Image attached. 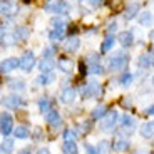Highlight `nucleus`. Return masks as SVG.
Listing matches in <instances>:
<instances>
[{
	"label": "nucleus",
	"mask_w": 154,
	"mask_h": 154,
	"mask_svg": "<svg viewBox=\"0 0 154 154\" xmlns=\"http://www.w3.org/2000/svg\"><path fill=\"white\" fill-rule=\"evenodd\" d=\"M87 2L92 5V7H97V5H99V0H87Z\"/></svg>",
	"instance_id": "nucleus-43"
},
{
	"label": "nucleus",
	"mask_w": 154,
	"mask_h": 154,
	"mask_svg": "<svg viewBox=\"0 0 154 154\" xmlns=\"http://www.w3.org/2000/svg\"><path fill=\"white\" fill-rule=\"evenodd\" d=\"M111 143L109 141H106V139H102L99 143V146H97V152L99 154H109V151H111Z\"/></svg>",
	"instance_id": "nucleus-28"
},
{
	"label": "nucleus",
	"mask_w": 154,
	"mask_h": 154,
	"mask_svg": "<svg viewBox=\"0 0 154 154\" xmlns=\"http://www.w3.org/2000/svg\"><path fill=\"white\" fill-rule=\"evenodd\" d=\"M12 151H14V141L5 137L2 143V154H12Z\"/></svg>",
	"instance_id": "nucleus-26"
},
{
	"label": "nucleus",
	"mask_w": 154,
	"mask_h": 154,
	"mask_svg": "<svg viewBox=\"0 0 154 154\" xmlns=\"http://www.w3.org/2000/svg\"><path fill=\"white\" fill-rule=\"evenodd\" d=\"M52 54H54V49H45L44 50V57H47V59L52 57Z\"/></svg>",
	"instance_id": "nucleus-38"
},
{
	"label": "nucleus",
	"mask_w": 154,
	"mask_h": 154,
	"mask_svg": "<svg viewBox=\"0 0 154 154\" xmlns=\"http://www.w3.org/2000/svg\"><path fill=\"white\" fill-rule=\"evenodd\" d=\"M8 89H10V91H20V92H22L23 89H25V82H23L22 79H12V81L8 82Z\"/></svg>",
	"instance_id": "nucleus-22"
},
{
	"label": "nucleus",
	"mask_w": 154,
	"mask_h": 154,
	"mask_svg": "<svg viewBox=\"0 0 154 154\" xmlns=\"http://www.w3.org/2000/svg\"><path fill=\"white\" fill-rule=\"evenodd\" d=\"M151 38L154 40V29H152V32H151Z\"/></svg>",
	"instance_id": "nucleus-44"
},
{
	"label": "nucleus",
	"mask_w": 154,
	"mask_h": 154,
	"mask_svg": "<svg viewBox=\"0 0 154 154\" xmlns=\"http://www.w3.org/2000/svg\"><path fill=\"white\" fill-rule=\"evenodd\" d=\"M29 35H30V30L27 27H17L15 29V38H19V40H27Z\"/></svg>",
	"instance_id": "nucleus-24"
},
{
	"label": "nucleus",
	"mask_w": 154,
	"mask_h": 154,
	"mask_svg": "<svg viewBox=\"0 0 154 154\" xmlns=\"http://www.w3.org/2000/svg\"><path fill=\"white\" fill-rule=\"evenodd\" d=\"M45 121H47L49 126L57 127V126H60V114H59L55 109H50V111L45 114Z\"/></svg>",
	"instance_id": "nucleus-10"
},
{
	"label": "nucleus",
	"mask_w": 154,
	"mask_h": 154,
	"mask_svg": "<svg viewBox=\"0 0 154 154\" xmlns=\"http://www.w3.org/2000/svg\"><path fill=\"white\" fill-rule=\"evenodd\" d=\"M75 131H70V129H67L66 132H64V137H66V141H74L75 139Z\"/></svg>",
	"instance_id": "nucleus-36"
},
{
	"label": "nucleus",
	"mask_w": 154,
	"mask_h": 154,
	"mask_svg": "<svg viewBox=\"0 0 154 154\" xmlns=\"http://www.w3.org/2000/svg\"><path fill=\"white\" fill-rule=\"evenodd\" d=\"M114 42H116L114 37H107V38H106L104 42H102V52H109V50L114 47Z\"/></svg>",
	"instance_id": "nucleus-31"
},
{
	"label": "nucleus",
	"mask_w": 154,
	"mask_h": 154,
	"mask_svg": "<svg viewBox=\"0 0 154 154\" xmlns=\"http://www.w3.org/2000/svg\"><path fill=\"white\" fill-rule=\"evenodd\" d=\"M29 134H30V131H29V127H25V126H19L15 131H14V136H15L17 139H27Z\"/></svg>",
	"instance_id": "nucleus-23"
},
{
	"label": "nucleus",
	"mask_w": 154,
	"mask_h": 154,
	"mask_svg": "<svg viewBox=\"0 0 154 154\" xmlns=\"http://www.w3.org/2000/svg\"><path fill=\"white\" fill-rule=\"evenodd\" d=\"M0 132L4 137H7L12 132V116L8 112H2V117H0Z\"/></svg>",
	"instance_id": "nucleus-7"
},
{
	"label": "nucleus",
	"mask_w": 154,
	"mask_h": 154,
	"mask_svg": "<svg viewBox=\"0 0 154 154\" xmlns=\"http://www.w3.org/2000/svg\"><path fill=\"white\" fill-rule=\"evenodd\" d=\"M152 85H154V77H152Z\"/></svg>",
	"instance_id": "nucleus-45"
},
{
	"label": "nucleus",
	"mask_w": 154,
	"mask_h": 154,
	"mask_svg": "<svg viewBox=\"0 0 154 154\" xmlns=\"http://www.w3.org/2000/svg\"><path fill=\"white\" fill-rule=\"evenodd\" d=\"M44 8H45V12H50V14H59V15H62V14H67V8H69V5H67L66 2H60V0H49V2L44 5Z\"/></svg>",
	"instance_id": "nucleus-1"
},
{
	"label": "nucleus",
	"mask_w": 154,
	"mask_h": 154,
	"mask_svg": "<svg viewBox=\"0 0 154 154\" xmlns=\"http://www.w3.org/2000/svg\"><path fill=\"white\" fill-rule=\"evenodd\" d=\"M139 132H141L143 137L151 139L154 136V122H144L143 126L139 127Z\"/></svg>",
	"instance_id": "nucleus-13"
},
{
	"label": "nucleus",
	"mask_w": 154,
	"mask_h": 154,
	"mask_svg": "<svg viewBox=\"0 0 154 154\" xmlns=\"http://www.w3.org/2000/svg\"><path fill=\"white\" fill-rule=\"evenodd\" d=\"M37 154H50V151H49V149H47V147H42V149L38 151V152H37Z\"/></svg>",
	"instance_id": "nucleus-42"
},
{
	"label": "nucleus",
	"mask_w": 154,
	"mask_h": 154,
	"mask_svg": "<svg viewBox=\"0 0 154 154\" xmlns=\"http://www.w3.org/2000/svg\"><path fill=\"white\" fill-rule=\"evenodd\" d=\"M137 66L141 67V69H147V67L151 66V57L149 55H141V57L137 59Z\"/></svg>",
	"instance_id": "nucleus-30"
},
{
	"label": "nucleus",
	"mask_w": 154,
	"mask_h": 154,
	"mask_svg": "<svg viewBox=\"0 0 154 154\" xmlns=\"http://www.w3.org/2000/svg\"><path fill=\"white\" fill-rule=\"evenodd\" d=\"M106 112H107V107H106V106H97L92 111V119H100Z\"/></svg>",
	"instance_id": "nucleus-29"
},
{
	"label": "nucleus",
	"mask_w": 154,
	"mask_h": 154,
	"mask_svg": "<svg viewBox=\"0 0 154 154\" xmlns=\"http://www.w3.org/2000/svg\"><path fill=\"white\" fill-rule=\"evenodd\" d=\"M59 67H60L62 72H66V74H70L74 69V62L70 60V59H66V57H60L59 59Z\"/></svg>",
	"instance_id": "nucleus-15"
},
{
	"label": "nucleus",
	"mask_w": 154,
	"mask_h": 154,
	"mask_svg": "<svg viewBox=\"0 0 154 154\" xmlns=\"http://www.w3.org/2000/svg\"><path fill=\"white\" fill-rule=\"evenodd\" d=\"M17 67H20V59H15V57H8L5 59L4 62H2V74H8L12 72L14 69H17Z\"/></svg>",
	"instance_id": "nucleus-9"
},
{
	"label": "nucleus",
	"mask_w": 154,
	"mask_h": 154,
	"mask_svg": "<svg viewBox=\"0 0 154 154\" xmlns=\"http://www.w3.org/2000/svg\"><path fill=\"white\" fill-rule=\"evenodd\" d=\"M117 117H119V114L116 111L109 112L107 117H106L104 121H100V131H104V132H111L112 129H114V126L117 124Z\"/></svg>",
	"instance_id": "nucleus-3"
},
{
	"label": "nucleus",
	"mask_w": 154,
	"mask_h": 154,
	"mask_svg": "<svg viewBox=\"0 0 154 154\" xmlns=\"http://www.w3.org/2000/svg\"><path fill=\"white\" fill-rule=\"evenodd\" d=\"M79 45H81L79 38H77V37H72V38H69V40L66 42V50H67V52H74V50L79 49Z\"/></svg>",
	"instance_id": "nucleus-25"
},
{
	"label": "nucleus",
	"mask_w": 154,
	"mask_h": 154,
	"mask_svg": "<svg viewBox=\"0 0 154 154\" xmlns=\"http://www.w3.org/2000/svg\"><path fill=\"white\" fill-rule=\"evenodd\" d=\"M121 126H122L126 131H132V129L136 127L134 117H131V116H126V114H124V116H122V121H121Z\"/></svg>",
	"instance_id": "nucleus-16"
},
{
	"label": "nucleus",
	"mask_w": 154,
	"mask_h": 154,
	"mask_svg": "<svg viewBox=\"0 0 154 154\" xmlns=\"http://www.w3.org/2000/svg\"><path fill=\"white\" fill-rule=\"evenodd\" d=\"M2 104H4V107H7V109H19L20 106L25 104V100H23L19 94H10V96H7V97L2 99Z\"/></svg>",
	"instance_id": "nucleus-2"
},
{
	"label": "nucleus",
	"mask_w": 154,
	"mask_h": 154,
	"mask_svg": "<svg viewBox=\"0 0 154 154\" xmlns=\"http://www.w3.org/2000/svg\"><path fill=\"white\" fill-rule=\"evenodd\" d=\"M81 2H87V0H81Z\"/></svg>",
	"instance_id": "nucleus-46"
},
{
	"label": "nucleus",
	"mask_w": 154,
	"mask_h": 154,
	"mask_svg": "<svg viewBox=\"0 0 154 154\" xmlns=\"http://www.w3.org/2000/svg\"><path fill=\"white\" fill-rule=\"evenodd\" d=\"M34 64H35V57H34L32 52H25V54L20 57V69H22L23 72H30Z\"/></svg>",
	"instance_id": "nucleus-8"
},
{
	"label": "nucleus",
	"mask_w": 154,
	"mask_h": 154,
	"mask_svg": "<svg viewBox=\"0 0 154 154\" xmlns=\"http://www.w3.org/2000/svg\"><path fill=\"white\" fill-rule=\"evenodd\" d=\"M116 27H117V23H116V22L109 23V27H107V32H114V30H116Z\"/></svg>",
	"instance_id": "nucleus-41"
},
{
	"label": "nucleus",
	"mask_w": 154,
	"mask_h": 154,
	"mask_svg": "<svg viewBox=\"0 0 154 154\" xmlns=\"http://www.w3.org/2000/svg\"><path fill=\"white\" fill-rule=\"evenodd\" d=\"M117 40L121 42V45H122V47H131L132 42H134V35H132V32H129V30L121 32L119 37H117Z\"/></svg>",
	"instance_id": "nucleus-12"
},
{
	"label": "nucleus",
	"mask_w": 154,
	"mask_h": 154,
	"mask_svg": "<svg viewBox=\"0 0 154 154\" xmlns=\"http://www.w3.org/2000/svg\"><path fill=\"white\" fill-rule=\"evenodd\" d=\"M85 62L91 64V66H96V64H99V55H97V54H91L87 59H85Z\"/></svg>",
	"instance_id": "nucleus-35"
},
{
	"label": "nucleus",
	"mask_w": 154,
	"mask_h": 154,
	"mask_svg": "<svg viewBox=\"0 0 154 154\" xmlns=\"http://www.w3.org/2000/svg\"><path fill=\"white\" fill-rule=\"evenodd\" d=\"M137 20H139V23H141V25L149 27L151 23H152V14H151V12H143V14H139Z\"/></svg>",
	"instance_id": "nucleus-19"
},
{
	"label": "nucleus",
	"mask_w": 154,
	"mask_h": 154,
	"mask_svg": "<svg viewBox=\"0 0 154 154\" xmlns=\"http://www.w3.org/2000/svg\"><path fill=\"white\" fill-rule=\"evenodd\" d=\"M38 109H40V112L47 114V112L50 111V99H47V97H42V99L38 100Z\"/></svg>",
	"instance_id": "nucleus-27"
},
{
	"label": "nucleus",
	"mask_w": 154,
	"mask_h": 154,
	"mask_svg": "<svg viewBox=\"0 0 154 154\" xmlns=\"http://www.w3.org/2000/svg\"><path fill=\"white\" fill-rule=\"evenodd\" d=\"M62 152H64V154H77L75 141H66L64 146H62Z\"/></svg>",
	"instance_id": "nucleus-20"
},
{
	"label": "nucleus",
	"mask_w": 154,
	"mask_h": 154,
	"mask_svg": "<svg viewBox=\"0 0 154 154\" xmlns=\"http://www.w3.org/2000/svg\"><path fill=\"white\" fill-rule=\"evenodd\" d=\"M127 147H129V141H127L124 136H116V139L112 141V149L121 152V151L127 149Z\"/></svg>",
	"instance_id": "nucleus-11"
},
{
	"label": "nucleus",
	"mask_w": 154,
	"mask_h": 154,
	"mask_svg": "<svg viewBox=\"0 0 154 154\" xmlns=\"http://www.w3.org/2000/svg\"><path fill=\"white\" fill-rule=\"evenodd\" d=\"M64 34H66V22H59V23L54 22V29L50 30L49 38L54 40V42H57V40H62Z\"/></svg>",
	"instance_id": "nucleus-6"
},
{
	"label": "nucleus",
	"mask_w": 154,
	"mask_h": 154,
	"mask_svg": "<svg viewBox=\"0 0 154 154\" xmlns=\"http://www.w3.org/2000/svg\"><path fill=\"white\" fill-rule=\"evenodd\" d=\"M38 67H40V70H42V72H50V70L55 67V62L52 60V59L44 57L42 60H40V64H38Z\"/></svg>",
	"instance_id": "nucleus-17"
},
{
	"label": "nucleus",
	"mask_w": 154,
	"mask_h": 154,
	"mask_svg": "<svg viewBox=\"0 0 154 154\" xmlns=\"http://www.w3.org/2000/svg\"><path fill=\"white\" fill-rule=\"evenodd\" d=\"M136 14H139V5L137 4H131L129 7L126 8V14H124V19L126 20H131L136 17Z\"/></svg>",
	"instance_id": "nucleus-21"
},
{
	"label": "nucleus",
	"mask_w": 154,
	"mask_h": 154,
	"mask_svg": "<svg viewBox=\"0 0 154 154\" xmlns=\"http://www.w3.org/2000/svg\"><path fill=\"white\" fill-rule=\"evenodd\" d=\"M37 81H38L40 85H47V84H50V82L55 81V74L54 72H42V75L38 77Z\"/></svg>",
	"instance_id": "nucleus-18"
},
{
	"label": "nucleus",
	"mask_w": 154,
	"mask_h": 154,
	"mask_svg": "<svg viewBox=\"0 0 154 154\" xmlns=\"http://www.w3.org/2000/svg\"><path fill=\"white\" fill-rule=\"evenodd\" d=\"M85 154H99L97 152V149L94 146H91V144H85Z\"/></svg>",
	"instance_id": "nucleus-37"
},
{
	"label": "nucleus",
	"mask_w": 154,
	"mask_h": 154,
	"mask_svg": "<svg viewBox=\"0 0 154 154\" xmlns=\"http://www.w3.org/2000/svg\"><path fill=\"white\" fill-rule=\"evenodd\" d=\"M132 82V75L129 72H126L122 77H121V85H124V87H127V85H131Z\"/></svg>",
	"instance_id": "nucleus-32"
},
{
	"label": "nucleus",
	"mask_w": 154,
	"mask_h": 154,
	"mask_svg": "<svg viewBox=\"0 0 154 154\" xmlns=\"http://www.w3.org/2000/svg\"><path fill=\"white\" fill-rule=\"evenodd\" d=\"M100 92H102L100 84L96 81H92V82H89L87 85H84V89H82V97H96V96H99Z\"/></svg>",
	"instance_id": "nucleus-4"
},
{
	"label": "nucleus",
	"mask_w": 154,
	"mask_h": 154,
	"mask_svg": "<svg viewBox=\"0 0 154 154\" xmlns=\"http://www.w3.org/2000/svg\"><path fill=\"white\" fill-rule=\"evenodd\" d=\"M2 14L4 15H12V4L10 2H2Z\"/></svg>",
	"instance_id": "nucleus-33"
},
{
	"label": "nucleus",
	"mask_w": 154,
	"mask_h": 154,
	"mask_svg": "<svg viewBox=\"0 0 154 154\" xmlns=\"http://www.w3.org/2000/svg\"><path fill=\"white\" fill-rule=\"evenodd\" d=\"M74 99H75V91H74L72 87H67L66 91L60 94V102H64V104H72Z\"/></svg>",
	"instance_id": "nucleus-14"
},
{
	"label": "nucleus",
	"mask_w": 154,
	"mask_h": 154,
	"mask_svg": "<svg viewBox=\"0 0 154 154\" xmlns=\"http://www.w3.org/2000/svg\"><path fill=\"white\" fill-rule=\"evenodd\" d=\"M19 154H32V147H23L22 151H19Z\"/></svg>",
	"instance_id": "nucleus-39"
},
{
	"label": "nucleus",
	"mask_w": 154,
	"mask_h": 154,
	"mask_svg": "<svg viewBox=\"0 0 154 154\" xmlns=\"http://www.w3.org/2000/svg\"><path fill=\"white\" fill-rule=\"evenodd\" d=\"M89 72H91V74H96V75L99 74V75H100V74L104 72V69H102V66H100V64H96V66H91Z\"/></svg>",
	"instance_id": "nucleus-34"
},
{
	"label": "nucleus",
	"mask_w": 154,
	"mask_h": 154,
	"mask_svg": "<svg viewBox=\"0 0 154 154\" xmlns=\"http://www.w3.org/2000/svg\"><path fill=\"white\" fill-rule=\"evenodd\" d=\"M126 64H127V55H124L122 52H119L117 55H114V57L109 60V70H119V69H122V67H126Z\"/></svg>",
	"instance_id": "nucleus-5"
},
{
	"label": "nucleus",
	"mask_w": 154,
	"mask_h": 154,
	"mask_svg": "<svg viewBox=\"0 0 154 154\" xmlns=\"http://www.w3.org/2000/svg\"><path fill=\"white\" fill-rule=\"evenodd\" d=\"M146 114H147V116H154V104L149 106V107L146 109Z\"/></svg>",
	"instance_id": "nucleus-40"
}]
</instances>
